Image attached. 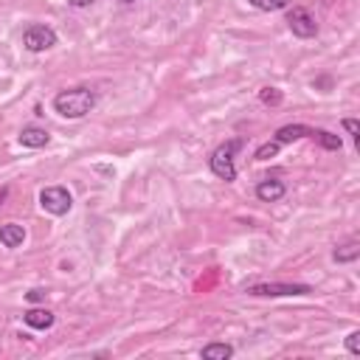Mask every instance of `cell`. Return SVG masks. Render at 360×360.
Here are the masks:
<instances>
[{"label":"cell","instance_id":"obj_1","mask_svg":"<svg viewBox=\"0 0 360 360\" xmlns=\"http://www.w3.org/2000/svg\"><path fill=\"white\" fill-rule=\"evenodd\" d=\"M93 107H96V93L90 87H70V90H59L53 96V110L70 121L84 118Z\"/></svg>","mask_w":360,"mask_h":360},{"label":"cell","instance_id":"obj_2","mask_svg":"<svg viewBox=\"0 0 360 360\" xmlns=\"http://www.w3.org/2000/svg\"><path fill=\"white\" fill-rule=\"evenodd\" d=\"M239 149H242V141H239V138H231V141H225L222 146L214 149V155H211V172H214L219 180H225V183L236 180L233 155H236Z\"/></svg>","mask_w":360,"mask_h":360},{"label":"cell","instance_id":"obj_3","mask_svg":"<svg viewBox=\"0 0 360 360\" xmlns=\"http://www.w3.org/2000/svg\"><path fill=\"white\" fill-rule=\"evenodd\" d=\"M245 292L256 295V298H278V295H307V292H312V287L290 284V281H264V284H250Z\"/></svg>","mask_w":360,"mask_h":360},{"label":"cell","instance_id":"obj_4","mask_svg":"<svg viewBox=\"0 0 360 360\" xmlns=\"http://www.w3.org/2000/svg\"><path fill=\"white\" fill-rule=\"evenodd\" d=\"M59 42L56 31L51 25H42V22H34L22 31V45L31 51V53H42V51H51L53 45Z\"/></svg>","mask_w":360,"mask_h":360},{"label":"cell","instance_id":"obj_5","mask_svg":"<svg viewBox=\"0 0 360 360\" xmlns=\"http://www.w3.org/2000/svg\"><path fill=\"white\" fill-rule=\"evenodd\" d=\"M39 205H42L48 214L62 217V214H68V211H70L73 197H70V191H68L65 186H48V188H42V191H39Z\"/></svg>","mask_w":360,"mask_h":360},{"label":"cell","instance_id":"obj_6","mask_svg":"<svg viewBox=\"0 0 360 360\" xmlns=\"http://www.w3.org/2000/svg\"><path fill=\"white\" fill-rule=\"evenodd\" d=\"M287 25H290V31H292L295 37H301V39H312V37L318 34V22H315V17L309 14V8H304V6H292V8L287 11Z\"/></svg>","mask_w":360,"mask_h":360},{"label":"cell","instance_id":"obj_7","mask_svg":"<svg viewBox=\"0 0 360 360\" xmlns=\"http://www.w3.org/2000/svg\"><path fill=\"white\" fill-rule=\"evenodd\" d=\"M22 321L31 326V329H51L53 326V312L45 309V307H31L22 312Z\"/></svg>","mask_w":360,"mask_h":360},{"label":"cell","instance_id":"obj_8","mask_svg":"<svg viewBox=\"0 0 360 360\" xmlns=\"http://www.w3.org/2000/svg\"><path fill=\"white\" fill-rule=\"evenodd\" d=\"M284 191H287V186H284L281 180H270V177L256 186V197H259L262 202H276V200L284 197Z\"/></svg>","mask_w":360,"mask_h":360},{"label":"cell","instance_id":"obj_9","mask_svg":"<svg viewBox=\"0 0 360 360\" xmlns=\"http://www.w3.org/2000/svg\"><path fill=\"white\" fill-rule=\"evenodd\" d=\"M25 239V228L20 222H6L0 225V245L3 248H20Z\"/></svg>","mask_w":360,"mask_h":360},{"label":"cell","instance_id":"obj_10","mask_svg":"<svg viewBox=\"0 0 360 360\" xmlns=\"http://www.w3.org/2000/svg\"><path fill=\"white\" fill-rule=\"evenodd\" d=\"M48 141H51V135H48V129H42V127H22V129H20V143H22V146L39 149V146H45Z\"/></svg>","mask_w":360,"mask_h":360},{"label":"cell","instance_id":"obj_11","mask_svg":"<svg viewBox=\"0 0 360 360\" xmlns=\"http://www.w3.org/2000/svg\"><path fill=\"white\" fill-rule=\"evenodd\" d=\"M298 138H309V127H304V124H287V127H281L276 132V141L278 143H292Z\"/></svg>","mask_w":360,"mask_h":360},{"label":"cell","instance_id":"obj_12","mask_svg":"<svg viewBox=\"0 0 360 360\" xmlns=\"http://www.w3.org/2000/svg\"><path fill=\"white\" fill-rule=\"evenodd\" d=\"M357 256H360V242H357V239H349V242L338 245V248H335V253H332V259H335V262H340V264L354 262Z\"/></svg>","mask_w":360,"mask_h":360},{"label":"cell","instance_id":"obj_13","mask_svg":"<svg viewBox=\"0 0 360 360\" xmlns=\"http://www.w3.org/2000/svg\"><path fill=\"white\" fill-rule=\"evenodd\" d=\"M202 360H228V357H233V346L231 343H208V346H202Z\"/></svg>","mask_w":360,"mask_h":360},{"label":"cell","instance_id":"obj_14","mask_svg":"<svg viewBox=\"0 0 360 360\" xmlns=\"http://www.w3.org/2000/svg\"><path fill=\"white\" fill-rule=\"evenodd\" d=\"M309 138H312V141H318L323 149H332V152H338V149H340V143H343V141H340V135H332V132H326V129H312V127H309Z\"/></svg>","mask_w":360,"mask_h":360},{"label":"cell","instance_id":"obj_15","mask_svg":"<svg viewBox=\"0 0 360 360\" xmlns=\"http://www.w3.org/2000/svg\"><path fill=\"white\" fill-rule=\"evenodd\" d=\"M253 8H259V11H281V8H287L292 0H248Z\"/></svg>","mask_w":360,"mask_h":360},{"label":"cell","instance_id":"obj_16","mask_svg":"<svg viewBox=\"0 0 360 360\" xmlns=\"http://www.w3.org/2000/svg\"><path fill=\"white\" fill-rule=\"evenodd\" d=\"M278 149H281L278 141H267V143H262V146L256 149V160H270V158L278 155Z\"/></svg>","mask_w":360,"mask_h":360},{"label":"cell","instance_id":"obj_17","mask_svg":"<svg viewBox=\"0 0 360 360\" xmlns=\"http://www.w3.org/2000/svg\"><path fill=\"white\" fill-rule=\"evenodd\" d=\"M259 98H262L264 104H273V107H276V104H281L284 96H281L278 87H262V90H259Z\"/></svg>","mask_w":360,"mask_h":360},{"label":"cell","instance_id":"obj_18","mask_svg":"<svg viewBox=\"0 0 360 360\" xmlns=\"http://www.w3.org/2000/svg\"><path fill=\"white\" fill-rule=\"evenodd\" d=\"M343 129L352 135L354 143H360V121L357 118H343Z\"/></svg>","mask_w":360,"mask_h":360},{"label":"cell","instance_id":"obj_19","mask_svg":"<svg viewBox=\"0 0 360 360\" xmlns=\"http://www.w3.org/2000/svg\"><path fill=\"white\" fill-rule=\"evenodd\" d=\"M346 349H349V354H360V332H357V329L349 332V338H346Z\"/></svg>","mask_w":360,"mask_h":360},{"label":"cell","instance_id":"obj_20","mask_svg":"<svg viewBox=\"0 0 360 360\" xmlns=\"http://www.w3.org/2000/svg\"><path fill=\"white\" fill-rule=\"evenodd\" d=\"M45 295H48V292H45V290H39V287H34V290H28V292H25V298H28L31 304H39V301H45Z\"/></svg>","mask_w":360,"mask_h":360},{"label":"cell","instance_id":"obj_21","mask_svg":"<svg viewBox=\"0 0 360 360\" xmlns=\"http://www.w3.org/2000/svg\"><path fill=\"white\" fill-rule=\"evenodd\" d=\"M70 6H76V8H87V6H93L96 0H68Z\"/></svg>","mask_w":360,"mask_h":360},{"label":"cell","instance_id":"obj_22","mask_svg":"<svg viewBox=\"0 0 360 360\" xmlns=\"http://www.w3.org/2000/svg\"><path fill=\"white\" fill-rule=\"evenodd\" d=\"M3 200H6V188H3V191H0V205H3Z\"/></svg>","mask_w":360,"mask_h":360},{"label":"cell","instance_id":"obj_23","mask_svg":"<svg viewBox=\"0 0 360 360\" xmlns=\"http://www.w3.org/2000/svg\"><path fill=\"white\" fill-rule=\"evenodd\" d=\"M121 3H135V0H121Z\"/></svg>","mask_w":360,"mask_h":360}]
</instances>
